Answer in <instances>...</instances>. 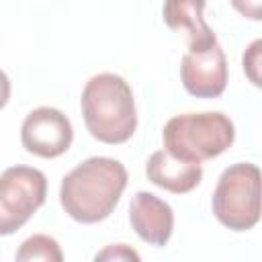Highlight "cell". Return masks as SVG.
Returning <instances> with one entry per match:
<instances>
[{
  "mask_svg": "<svg viewBox=\"0 0 262 262\" xmlns=\"http://www.w3.org/2000/svg\"><path fill=\"white\" fill-rule=\"evenodd\" d=\"M8 98H10V80H8V76L0 70V108L6 106Z\"/></svg>",
  "mask_w": 262,
  "mask_h": 262,
  "instance_id": "cell-15",
  "label": "cell"
},
{
  "mask_svg": "<svg viewBox=\"0 0 262 262\" xmlns=\"http://www.w3.org/2000/svg\"><path fill=\"white\" fill-rule=\"evenodd\" d=\"M129 221L145 244L166 246L174 229V211L154 192L139 190L129 203Z\"/></svg>",
  "mask_w": 262,
  "mask_h": 262,
  "instance_id": "cell-8",
  "label": "cell"
},
{
  "mask_svg": "<svg viewBox=\"0 0 262 262\" xmlns=\"http://www.w3.org/2000/svg\"><path fill=\"white\" fill-rule=\"evenodd\" d=\"M229 2L242 16H246L250 20L262 18V0H229Z\"/></svg>",
  "mask_w": 262,
  "mask_h": 262,
  "instance_id": "cell-14",
  "label": "cell"
},
{
  "mask_svg": "<svg viewBox=\"0 0 262 262\" xmlns=\"http://www.w3.org/2000/svg\"><path fill=\"white\" fill-rule=\"evenodd\" d=\"M47 178L31 166H10L0 174V235L18 231L45 203Z\"/></svg>",
  "mask_w": 262,
  "mask_h": 262,
  "instance_id": "cell-5",
  "label": "cell"
},
{
  "mask_svg": "<svg viewBox=\"0 0 262 262\" xmlns=\"http://www.w3.org/2000/svg\"><path fill=\"white\" fill-rule=\"evenodd\" d=\"M180 78L188 94L217 98L227 86V59L219 43L205 51H186L180 63Z\"/></svg>",
  "mask_w": 262,
  "mask_h": 262,
  "instance_id": "cell-7",
  "label": "cell"
},
{
  "mask_svg": "<svg viewBox=\"0 0 262 262\" xmlns=\"http://www.w3.org/2000/svg\"><path fill=\"white\" fill-rule=\"evenodd\" d=\"M127 186V170L113 158H88L68 172L59 186L63 211L78 223L106 219Z\"/></svg>",
  "mask_w": 262,
  "mask_h": 262,
  "instance_id": "cell-1",
  "label": "cell"
},
{
  "mask_svg": "<svg viewBox=\"0 0 262 262\" xmlns=\"http://www.w3.org/2000/svg\"><path fill=\"white\" fill-rule=\"evenodd\" d=\"M260 53H262L260 39H256L244 53V72L254 86H260Z\"/></svg>",
  "mask_w": 262,
  "mask_h": 262,
  "instance_id": "cell-12",
  "label": "cell"
},
{
  "mask_svg": "<svg viewBox=\"0 0 262 262\" xmlns=\"http://www.w3.org/2000/svg\"><path fill=\"white\" fill-rule=\"evenodd\" d=\"M213 213L231 231H248L260 221V170L239 162L223 170L213 190Z\"/></svg>",
  "mask_w": 262,
  "mask_h": 262,
  "instance_id": "cell-4",
  "label": "cell"
},
{
  "mask_svg": "<svg viewBox=\"0 0 262 262\" xmlns=\"http://www.w3.org/2000/svg\"><path fill=\"white\" fill-rule=\"evenodd\" d=\"M94 260H139V254L125 246V244H115V246H106L102 252H98L94 256Z\"/></svg>",
  "mask_w": 262,
  "mask_h": 262,
  "instance_id": "cell-13",
  "label": "cell"
},
{
  "mask_svg": "<svg viewBox=\"0 0 262 262\" xmlns=\"http://www.w3.org/2000/svg\"><path fill=\"white\" fill-rule=\"evenodd\" d=\"M164 147L184 162H205L221 156L235 139V127L223 113H186L172 117L162 131Z\"/></svg>",
  "mask_w": 262,
  "mask_h": 262,
  "instance_id": "cell-3",
  "label": "cell"
},
{
  "mask_svg": "<svg viewBox=\"0 0 262 262\" xmlns=\"http://www.w3.org/2000/svg\"><path fill=\"white\" fill-rule=\"evenodd\" d=\"M74 129L70 119L53 106L31 111L20 125V143L29 154L39 158H57L72 145Z\"/></svg>",
  "mask_w": 262,
  "mask_h": 262,
  "instance_id": "cell-6",
  "label": "cell"
},
{
  "mask_svg": "<svg viewBox=\"0 0 262 262\" xmlns=\"http://www.w3.org/2000/svg\"><path fill=\"white\" fill-rule=\"evenodd\" d=\"M14 258L18 262H27V260H45V262H61L63 260V254H61V248L59 244L45 235V233H35L31 237H27L20 248L16 250Z\"/></svg>",
  "mask_w": 262,
  "mask_h": 262,
  "instance_id": "cell-11",
  "label": "cell"
},
{
  "mask_svg": "<svg viewBox=\"0 0 262 262\" xmlns=\"http://www.w3.org/2000/svg\"><path fill=\"white\" fill-rule=\"evenodd\" d=\"M207 0H164L162 16L168 29L188 37V51H205L217 43L213 29L207 25Z\"/></svg>",
  "mask_w": 262,
  "mask_h": 262,
  "instance_id": "cell-9",
  "label": "cell"
},
{
  "mask_svg": "<svg viewBox=\"0 0 262 262\" xmlns=\"http://www.w3.org/2000/svg\"><path fill=\"white\" fill-rule=\"evenodd\" d=\"M145 176L151 184L164 190L184 194V192H190L201 182L203 168L196 162H184L174 158L166 149H158L149 156L145 164Z\"/></svg>",
  "mask_w": 262,
  "mask_h": 262,
  "instance_id": "cell-10",
  "label": "cell"
},
{
  "mask_svg": "<svg viewBox=\"0 0 262 262\" xmlns=\"http://www.w3.org/2000/svg\"><path fill=\"white\" fill-rule=\"evenodd\" d=\"M80 104L88 133L102 143H125L137 129L131 86L117 74L92 76L82 90Z\"/></svg>",
  "mask_w": 262,
  "mask_h": 262,
  "instance_id": "cell-2",
  "label": "cell"
}]
</instances>
